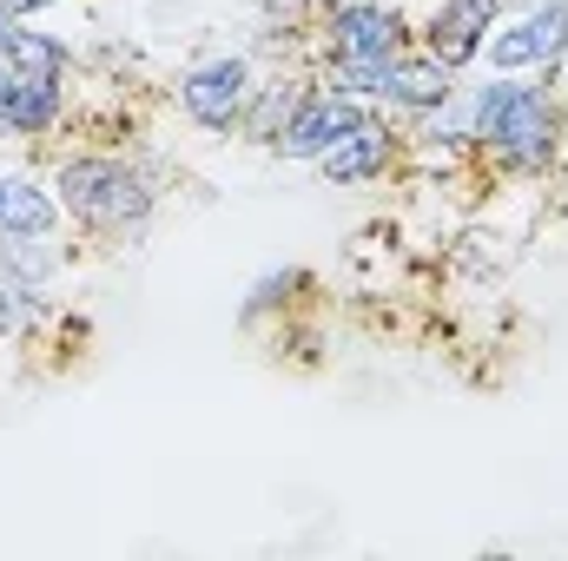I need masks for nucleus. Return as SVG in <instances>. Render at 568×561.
I'll return each mask as SVG.
<instances>
[{
  "mask_svg": "<svg viewBox=\"0 0 568 561\" xmlns=\"http://www.w3.org/2000/svg\"><path fill=\"white\" fill-rule=\"evenodd\" d=\"M258 93V67L252 53H205L179 73V113L199 126V133H219L232 140L245 126V106Z\"/></svg>",
  "mask_w": 568,
  "mask_h": 561,
  "instance_id": "7ed1b4c3",
  "label": "nucleus"
},
{
  "mask_svg": "<svg viewBox=\"0 0 568 561\" xmlns=\"http://www.w3.org/2000/svg\"><path fill=\"white\" fill-rule=\"evenodd\" d=\"M410 140L429 152H469L476 140V113H469V86H456L443 106H429L424 120H410Z\"/></svg>",
  "mask_w": 568,
  "mask_h": 561,
  "instance_id": "f8f14e48",
  "label": "nucleus"
},
{
  "mask_svg": "<svg viewBox=\"0 0 568 561\" xmlns=\"http://www.w3.org/2000/svg\"><path fill=\"white\" fill-rule=\"evenodd\" d=\"M404 140H410V133H404L390 113H371L351 140H337L324 159H317V178H324V185H377V178L397 172Z\"/></svg>",
  "mask_w": 568,
  "mask_h": 561,
  "instance_id": "6e6552de",
  "label": "nucleus"
},
{
  "mask_svg": "<svg viewBox=\"0 0 568 561\" xmlns=\"http://www.w3.org/2000/svg\"><path fill=\"white\" fill-rule=\"evenodd\" d=\"M562 80H568V47H562Z\"/></svg>",
  "mask_w": 568,
  "mask_h": 561,
  "instance_id": "6ab92c4d",
  "label": "nucleus"
},
{
  "mask_svg": "<svg viewBox=\"0 0 568 561\" xmlns=\"http://www.w3.org/2000/svg\"><path fill=\"white\" fill-rule=\"evenodd\" d=\"M13 20H33V13H47V7H60V0H0Z\"/></svg>",
  "mask_w": 568,
  "mask_h": 561,
  "instance_id": "f3484780",
  "label": "nucleus"
},
{
  "mask_svg": "<svg viewBox=\"0 0 568 561\" xmlns=\"http://www.w3.org/2000/svg\"><path fill=\"white\" fill-rule=\"evenodd\" d=\"M13 27H20V20H13V13L0 7V47H7V33H13Z\"/></svg>",
  "mask_w": 568,
  "mask_h": 561,
  "instance_id": "a211bd4d",
  "label": "nucleus"
},
{
  "mask_svg": "<svg viewBox=\"0 0 568 561\" xmlns=\"http://www.w3.org/2000/svg\"><path fill=\"white\" fill-rule=\"evenodd\" d=\"M317 33L331 60H397L404 47H417V27L390 0H331Z\"/></svg>",
  "mask_w": 568,
  "mask_h": 561,
  "instance_id": "423d86ee",
  "label": "nucleus"
},
{
  "mask_svg": "<svg viewBox=\"0 0 568 561\" xmlns=\"http://www.w3.org/2000/svg\"><path fill=\"white\" fill-rule=\"evenodd\" d=\"M304 86H311V80H258V93H252V106H245L239 140L272 145L284 133V120H291V106H297V93H304Z\"/></svg>",
  "mask_w": 568,
  "mask_h": 561,
  "instance_id": "ddd939ff",
  "label": "nucleus"
},
{
  "mask_svg": "<svg viewBox=\"0 0 568 561\" xmlns=\"http://www.w3.org/2000/svg\"><path fill=\"white\" fill-rule=\"evenodd\" d=\"M47 185H53L60 212L80 232L106 238V245H140L145 232H152L159 185H152V172H145L140 159H120V152H67Z\"/></svg>",
  "mask_w": 568,
  "mask_h": 561,
  "instance_id": "f03ea898",
  "label": "nucleus"
},
{
  "mask_svg": "<svg viewBox=\"0 0 568 561\" xmlns=\"http://www.w3.org/2000/svg\"><path fill=\"white\" fill-rule=\"evenodd\" d=\"M60 198L53 185L27 178V172H0V238H53L60 232Z\"/></svg>",
  "mask_w": 568,
  "mask_h": 561,
  "instance_id": "9d476101",
  "label": "nucleus"
},
{
  "mask_svg": "<svg viewBox=\"0 0 568 561\" xmlns=\"http://www.w3.org/2000/svg\"><path fill=\"white\" fill-rule=\"evenodd\" d=\"M0 245H7V238H0Z\"/></svg>",
  "mask_w": 568,
  "mask_h": 561,
  "instance_id": "aec40b11",
  "label": "nucleus"
},
{
  "mask_svg": "<svg viewBox=\"0 0 568 561\" xmlns=\"http://www.w3.org/2000/svg\"><path fill=\"white\" fill-rule=\"evenodd\" d=\"M291 290H304V272H297V265H291V272H265V278L252 284V297H245V310H239V317H245V324H258L265 310H284V304H291Z\"/></svg>",
  "mask_w": 568,
  "mask_h": 561,
  "instance_id": "dca6fc26",
  "label": "nucleus"
},
{
  "mask_svg": "<svg viewBox=\"0 0 568 561\" xmlns=\"http://www.w3.org/2000/svg\"><path fill=\"white\" fill-rule=\"evenodd\" d=\"M562 73H489L483 86H469V113H476V140L469 152L503 172V178H549L562 165L568 145V106L556 93Z\"/></svg>",
  "mask_w": 568,
  "mask_h": 561,
  "instance_id": "f257e3e1",
  "label": "nucleus"
},
{
  "mask_svg": "<svg viewBox=\"0 0 568 561\" xmlns=\"http://www.w3.org/2000/svg\"><path fill=\"white\" fill-rule=\"evenodd\" d=\"M496 20H503V0H436L424 13V27H417V47L436 53L449 73H463V67L483 60Z\"/></svg>",
  "mask_w": 568,
  "mask_h": 561,
  "instance_id": "0eeeda50",
  "label": "nucleus"
},
{
  "mask_svg": "<svg viewBox=\"0 0 568 561\" xmlns=\"http://www.w3.org/2000/svg\"><path fill=\"white\" fill-rule=\"evenodd\" d=\"M0 73H20V80H67L73 73V47L53 40V33H33L27 20L7 33L0 47Z\"/></svg>",
  "mask_w": 568,
  "mask_h": 561,
  "instance_id": "9b49d317",
  "label": "nucleus"
},
{
  "mask_svg": "<svg viewBox=\"0 0 568 561\" xmlns=\"http://www.w3.org/2000/svg\"><path fill=\"white\" fill-rule=\"evenodd\" d=\"M47 310H53V304H47V290H27V284L0 278V337H20V330H33Z\"/></svg>",
  "mask_w": 568,
  "mask_h": 561,
  "instance_id": "2eb2a0df",
  "label": "nucleus"
},
{
  "mask_svg": "<svg viewBox=\"0 0 568 561\" xmlns=\"http://www.w3.org/2000/svg\"><path fill=\"white\" fill-rule=\"evenodd\" d=\"M371 113H377L371 100H351V93H331V86H317V80H311V86L297 93V106H291L284 133L272 140V152L291 159V165H317L337 140H351Z\"/></svg>",
  "mask_w": 568,
  "mask_h": 561,
  "instance_id": "39448f33",
  "label": "nucleus"
},
{
  "mask_svg": "<svg viewBox=\"0 0 568 561\" xmlns=\"http://www.w3.org/2000/svg\"><path fill=\"white\" fill-rule=\"evenodd\" d=\"M53 272H60L53 238H7V245H0V278L27 284V290H47Z\"/></svg>",
  "mask_w": 568,
  "mask_h": 561,
  "instance_id": "4468645a",
  "label": "nucleus"
},
{
  "mask_svg": "<svg viewBox=\"0 0 568 561\" xmlns=\"http://www.w3.org/2000/svg\"><path fill=\"white\" fill-rule=\"evenodd\" d=\"M456 86H463V73H449V67H443L436 53H424V47H404V53L384 67L377 113H390L397 126H410V120H424L429 106H443Z\"/></svg>",
  "mask_w": 568,
  "mask_h": 561,
  "instance_id": "1a4fd4ad",
  "label": "nucleus"
},
{
  "mask_svg": "<svg viewBox=\"0 0 568 561\" xmlns=\"http://www.w3.org/2000/svg\"><path fill=\"white\" fill-rule=\"evenodd\" d=\"M562 47H568V0H536L516 20H496L483 67L489 73H562Z\"/></svg>",
  "mask_w": 568,
  "mask_h": 561,
  "instance_id": "20e7f679",
  "label": "nucleus"
}]
</instances>
